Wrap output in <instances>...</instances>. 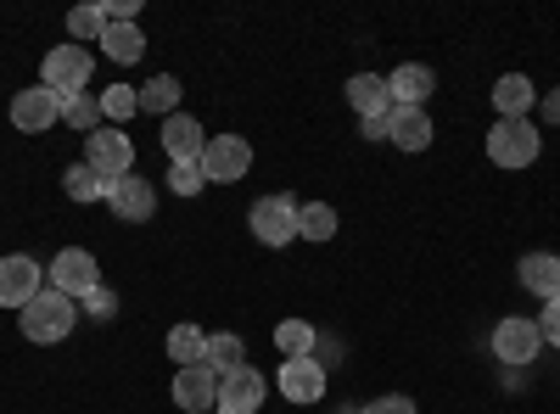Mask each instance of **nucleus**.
<instances>
[{"label": "nucleus", "instance_id": "obj_7", "mask_svg": "<svg viewBox=\"0 0 560 414\" xmlns=\"http://www.w3.org/2000/svg\"><path fill=\"white\" fill-rule=\"evenodd\" d=\"M247 168H253L247 134H208V152H202L208 186H236V179H247Z\"/></svg>", "mask_w": 560, "mask_h": 414}, {"label": "nucleus", "instance_id": "obj_19", "mask_svg": "<svg viewBox=\"0 0 560 414\" xmlns=\"http://www.w3.org/2000/svg\"><path fill=\"white\" fill-rule=\"evenodd\" d=\"M516 274H522V286H527L538 303H555V297H560V252H527V258L516 263Z\"/></svg>", "mask_w": 560, "mask_h": 414}, {"label": "nucleus", "instance_id": "obj_33", "mask_svg": "<svg viewBox=\"0 0 560 414\" xmlns=\"http://www.w3.org/2000/svg\"><path fill=\"white\" fill-rule=\"evenodd\" d=\"M359 414H420V403L404 398V392H387V398H370Z\"/></svg>", "mask_w": 560, "mask_h": 414}, {"label": "nucleus", "instance_id": "obj_9", "mask_svg": "<svg viewBox=\"0 0 560 414\" xmlns=\"http://www.w3.org/2000/svg\"><path fill=\"white\" fill-rule=\"evenodd\" d=\"M84 163L96 168L102 179H124V174L135 168V141H129L124 129L102 123L96 134H84Z\"/></svg>", "mask_w": 560, "mask_h": 414}, {"label": "nucleus", "instance_id": "obj_5", "mask_svg": "<svg viewBox=\"0 0 560 414\" xmlns=\"http://www.w3.org/2000/svg\"><path fill=\"white\" fill-rule=\"evenodd\" d=\"M538 353H544L538 319H527V314H504L499 326H493V358H499V364H510V370H527Z\"/></svg>", "mask_w": 560, "mask_h": 414}, {"label": "nucleus", "instance_id": "obj_32", "mask_svg": "<svg viewBox=\"0 0 560 414\" xmlns=\"http://www.w3.org/2000/svg\"><path fill=\"white\" fill-rule=\"evenodd\" d=\"M79 314H84V319H102V326H107V319L118 314V292H113V286H96L90 297H79Z\"/></svg>", "mask_w": 560, "mask_h": 414}, {"label": "nucleus", "instance_id": "obj_28", "mask_svg": "<svg viewBox=\"0 0 560 414\" xmlns=\"http://www.w3.org/2000/svg\"><path fill=\"white\" fill-rule=\"evenodd\" d=\"M68 34H73V45L102 39V34H107V7H102V0H84V7H73V12H68Z\"/></svg>", "mask_w": 560, "mask_h": 414}, {"label": "nucleus", "instance_id": "obj_34", "mask_svg": "<svg viewBox=\"0 0 560 414\" xmlns=\"http://www.w3.org/2000/svg\"><path fill=\"white\" fill-rule=\"evenodd\" d=\"M538 331H544V342L560 353V297H555V303H544V314H538Z\"/></svg>", "mask_w": 560, "mask_h": 414}, {"label": "nucleus", "instance_id": "obj_23", "mask_svg": "<svg viewBox=\"0 0 560 414\" xmlns=\"http://www.w3.org/2000/svg\"><path fill=\"white\" fill-rule=\"evenodd\" d=\"M319 347V331L308 326V319H280L275 326V353L280 358H314Z\"/></svg>", "mask_w": 560, "mask_h": 414}, {"label": "nucleus", "instance_id": "obj_26", "mask_svg": "<svg viewBox=\"0 0 560 414\" xmlns=\"http://www.w3.org/2000/svg\"><path fill=\"white\" fill-rule=\"evenodd\" d=\"M163 347H168V358L179 364V370H191V364H202V353H208V331L202 326H174Z\"/></svg>", "mask_w": 560, "mask_h": 414}, {"label": "nucleus", "instance_id": "obj_36", "mask_svg": "<svg viewBox=\"0 0 560 414\" xmlns=\"http://www.w3.org/2000/svg\"><path fill=\"white\" fill-rule=\"evenodd\" d=\"M359 134L364 141H387V118H359Z\"/></svg>", "mask_w": 560, "mask_h": 414}, {"label": "nucleus", "instance_id": "obj_30", "mask_svg": "<svg viewBox=\"0 0 560 414\" xmlns=\"http://www.w3.org/2000/svg\"><path fill=\"white\" fill-rule=\"evenodd\" d=\"M62 123L79 129V134H96V129H102V96H90V90H84V96H73V102L62 107Z\"/></svg>", "mask_w": 560, "mask_h": 414}, {"label": "nucleus", "instance_id": "obj_21", "mask_svg": "<svg viewBox=\"0 0 560 414\" xmlns=\"http://www.w3.org/2000/svg\"><path fill=\"white\" fill-rule=\"evenodd\" d=\"M96 45H102V57L118 62V68H129V62L147 57V34H140V23H107V34H102Z\"/></svg>", "mask_w": 560, "mask_h": 414}, {"label": "nucleus", "instance_id": "obj_10", "mask_svg": "<svg viewBox=\"0 0 560 414\" xmlns=\"http://www.w3.org/2000/svg\"><path fill=\"white\" fill-rule=\"evenodd\" d=\"M275 387L287 403H325V364L319 358H280V370H275Z\"/></svg>", "mask_w": 560, "mask_h": 414}, {"label": "nucleus", "instance_id": "obj_4", "mask_svg": "<svg viewBox=\"0 0 560 414\" xmlns=\"http://www.w3.org/2000/svg\"><path fill=\"white\" fill-rule=\"evenodd\" d=\"M90 73H96V57H90L84 45H73V39L68 45H51L45 62H39V84L57 90V96H84Z\"/></svg>", "mask_w": 560, "mask_h": 414}, {"label": "nucleus", "instance_id": "obj_16", "mask_svg": "<svg viewBox=\"0 0 560 414\" xmlns=\"http://www.w3.org/2000/svg\"><path fill=\"white\" fill-rule=\"evenodd\" d=\"M163 152H168V163H202V152H208L202 123H197L191 113L163 118Z\"/></svg>", "mask_w": 560, "mask_h": 414}, {"label": "nucleus", "instance_id": "obj_20", "mask_svg": "<svg viewBox=\"0 0 560 414\" xmlns=\"http://www.w3.org/2000/svg\"><path fill=\"white\" fill-rule=\"evenodd\" d=\"M348 107H353L359 118H387V113H393L387 79H382V73H353V79H348Z\"/></svg>", "mask_w": 560, "mask_h": 414}, {"label": "nucleus", "instance_id": "obj_14", "mask_svg": "<svg viewBox=\"0 0 560 414\" xmlns=\"http://www.w3.org/2000/svg\"><path fill=\"white\" fill-rule=\"evenodd\" d=\"M387 141H393L398 152H427V146L438 141V123H432L427 107H393V113H387Z\"/></svg>", "mask_w": 560, "mask_h": 414}, {"label": "nucleus", "instance_id": "obj_22", "mask_svg": "<svg viewBox=\"0 0 560 414\" xmlns=\"http://www.w3.org/2000/svg\"><path fill=\"white\" fill-rule=\"evenodd\" d=\"M113 186H118V179H102L90 163H73V168L62 174V191H68V202H107V197H113Z\"/></svg>", "mask_w": 560, "mask_h": 414}, {"label": "nucleus", "instance_id": "obj_3", "mask_svg": "<svg viewBox=\"0 0 560 414\" xmlns=\"http://www.w3.org/2000/svg\"><path fill=\"white\" fill-rule=\"evenodd\" d=\"M298 213H303V202L292 191H269L247 208V224L264 247H292L298 241Z\"/></svg>", "mask_w": 560, "mask_h": 414}, {"label": "nucleus", "instance_id": "obj_15", "mask_svg": "<svg viewBox=\"0 0 560 414\" xmlns=\"http://www.w3.org/2000/svg\"><path fill=\"white\" fill-rule=\"evenodd\" d=\"M174 403L185 409V414H213V403H219V376L208 370V364H191V370H174Z\"/></svg>", "mask_w": 560, "mask_h": 414}, {"label": "nucleus", "instance_id": "obj_8", "mask_svg": "<svg viewBox=\"0 0 560 414\" xmlns=\"http://www.w3.org/2000/svg\"><path fill=\"white\" fill-rule=\"evenodd\" d=\"M45 292V263H34L28 252H7L0 258V308H28Z\"/></svg>", "mask_w": 560, "mask_h": 414}, {"label": "nucleus", "instance_id": "obj_25", "mask_svg": "<svg viewBox=\"0 0 560 414\" xmlns=\"http://www.w3.org/2000/svg\"><path fill=\"white\" fill-rule=\"evenodd\" d=\"M135 90H140V113H163V118L179 113V79L174 73H152L147 84H135Z\"/></svg>", "mask_w": 560, "mask_h": 414}, {"label": "nucleus", "instance_id": "obj_6", "mask_svg": "<svg viewBox=\"0 0 560 414\" xmlns=\"http://www.w3.org/2000/svg\"><path fill=\"white\" fill-rule=\"evenodd\" d=\"M45 286H57L62 297H90L102 286V269H96V258H90L84 247H62L51 263H45Z\"/></svg>", "mask_w": 560, "mask_h": 414}, {"label": "nucleus", "instance_id": "obj_29", "mask_svg": "<svg viewBox=\"0 0 560 414\" xmlns=\"http://www.w3.org/2000/svg\"><path fill=\"white\" fill-rule=\"evenodd\" d=\"M135 113H140V90H135V84H107V90H102V118H107L113 129H124Z\"/></svg>", "mask_w": 560, "mask_h": 414}, {"label": "nucleus", "instance_id": "obj_12", "mask_svg": "<svg viewBox=\"0 0 560 414\" xmlns=\"http://www.w3.org/2000/svg\"><path fill=\"white\" fill-rule=\"evenodd\" d=\"M57 118H62V102L45 84H28L12 96V129L18 134H45V129H57Z\"/></svg>", "mask_w": 560, "mask_h": 414}, {"label": "nucleus", "instance_id": "obj_2", "mask_svg": "<svg viewBox=\"0 0 560 414\" xmlns=\"http://www.w3.org/2000/svg\"><path fill=\"white\" fill-rule=\"evenodd\" d=\"M544 152V134L533 118H499L488 129V163L493 168H533Z\"/></svg>", "mask_w": 560, "mask_h": 414}, {"label": "nucleus", "instance_id": "obj_17", "mask_svg": "<svg viewBox=\"0 0 560 414\" xmlns=\"http://www.w3.org/2000/svg\"><path fill=\"white\" fill-rule=\"evenodd\" d=\"M387 90H393V107H427L438 90V73L427 62H404L387 73Z\"/></svg>", "mask_w": 560, "mask_h": 414}, {"label": "nucleus", "instance_id": "obj_24", "mask_svg": "<svg viewBox=\"0 0 560 414\" xmlns=\"http://www.w3.org/2000/svg\"><path fill=\"white\" fill-rule=\"evenodd\" d=\"M202 364H208L213 376L242 370V364H247V342H242L236 331H219V336H208V353H202Z\"/></svg>", "mask_w": 560, "mask_h": 414}, {"label": "nucleus", "instance_id": "obj_1", "mask_svg": "<svg viewBox=\"0 0 560 414\" xmlns=\"http://www.w3.org/2000/svg\"><path fill=\"white\" fill-rule=\"evenodd\" d=\"M79 319H84V314H79L73 297H62L57 286H45L28 308H18V331H23L28 342H39V347H57V342L73 336Z\"/></svg>", "mask_w": 560, "mask_h": 414}, {"label": "nucleus", "instance_id": "obj_27", "mask_svg": "<svg viewBox=\"0 0 560 414\" xmlns=\"http://www.w3.org/2000/svg\"><path fill=\"white\" fill-rule=\"evenodd\" d=\"M337 236V208L331 202H303L298 213V241H331Z\"/></svg>", "mask_w": 560, "mask_h": 414}, {"label": "nucleus", "instance_id": "obj_18", "mask_svg": "<svg viewBox=\"0 0 560 414\" xmlns=\"http://www.w3.org/2000/svg\"><path fill=\"white\" fill-rule=\"evenodd\" d=\"M538 107V84L527 73H499L493 79V113L499 118H527Z\"/></svg>", "mask_w": 560, "mask_h": 414}, {"label": "nucleus", "instance_id": "obj_31", "mask_svg": "<svg viewBox=\"0 0 560 414\" xmlns=\"http://www.w3.org/2000/svg\"><path fill=\"white\" fill-rule=\"evenodd\" d=\"M202 186H208L202 163H168V191H174V197H197Z\"/></svg>", "mask_w": 560, "mask_h": 414}, {"label": "nucleus", "instance_id": "obj_13", "mask_svg": "<svg viewBox=\"0 0 560 414\" xmlns=\"http://www.w3.org/2000/svg\"><path fill=\"white\" fill-rule=\"evenodd\" d=\"M107 208H113V218H118V224H147V218L158 213V191H152V179L124 174L118 186H113V197H107Z\"/></svg>", "mask_w": 560, "mask_h": 414}, {"label": "nucleus", "instance_id": "obj_11", "mask_svg": "<svg viewBox=\"0 0 560 414\" xmlns=\"http://www.w3.org/2000/svg\"><path fill=\"white\" fill-rule=\"evenodd\" d=\"M264 398H269V376H258L253 364H242V370H230V376H219V414H258L264 409Z\"/></svg>", "mask_w": 560, "mask_h": 414}, {"label": "nucleus", "instance_id": "obj_35", "mask_svg": "<svg viewBox=\"0 0 560 414\" xmlns=\"http://www.w3.org/2000/svg\"><path fill=\"white\" fill-rule=\"evenodd\" d=\"M538 113H544V123H555V129H560V84H555L549 96L538 102Z\"/></svg>", "mask_w": 560, "mask_h": 414}]
</instances>
